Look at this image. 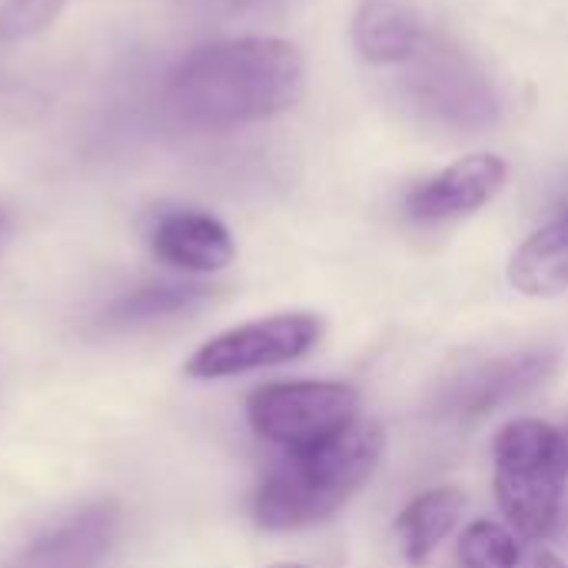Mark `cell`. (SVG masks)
<instances>
[{
    "label": "cell",
    "mask_w": 568,
    "mask_h": 568,
    "mask_svg": "<svg viewBox=\"0 0 568 568\" xmlns=\"http://www.w3.org/2000/svg\"><path fill=\"white\" fill-rule=\"evenodd\" d=\"M306 60L283 37H226L183 53L163 77V113L190 133H230L296 106Z\"/></svg>",
    "instance_id": "obj_1"
},
{
    "label": "cell",
    "mask_w": 568,
    "mask_h": 568,
    "mask_svg": "<svg viewBox=\"0 0 568 568\" xmlns=\"http://www.w3.org/2000/svg\"><path fill=\"white\" fill-rule=\"evenodd\" d=\"M383 456V429L373 419H356L336 439L283 453L260 479L250 516L266 532H296L336 516L376 473Z\"/></svg>",
    "instance_id": "obj_2"
},
{
    "label": "cell",
    "mask_w": 568,
    "mask_h": 568,
    "mask_svg": "<svg viewBox=\"0 0 568 568\" xmlns=\"http://www.w3.org/2000/svg\"><path fill=\"white\" fill-rule=\"evenodd\" d=\"M568 479L566 433L542 419H513L493 439V489L506 526L529 542L556 532Z\"/></svg>",
    "instance_id": "obj_3"
},
{
    "label": "cell",
    "mask_w": 568,
    "mask_h": 568,
    "mask_svg": "<svg viewBox=\"0 0 568 568\" xmlns=\"http://www.w3.org/2000/svg\"><path fill=\"white\" fill-rule=\"evenodd\" d=\"M403 100L429 123L456 133H483L503 120L506 100L489 70L463 47L426 40L399 77Z\"/></svg>",
    "instance_id": "obj_4"
},
{
    "label": "cell",
    "mask_w": 568,
    "mask_h": 568,
    "mask_svg": "<svg viewBox=\"0 0 568 568\" xmlns=\"http://www.w3.org/2000/svg\"><path fill=\"white\" fill-rule=\"evenodd\" d=\"M359 419V393L349 383L290 379L260 386L246 399L250 429L283 453L316 449Z\"/></svg>",
    "instance_id": "obj_5"
},
{
    "label": "cell",
    "mask_w": 568,
    "mask_h": 568,
    "mask_svg": "<svg viewBox=\"0 0 568 568\" xmlns=\"http://www.w3.org/2000/svg\"><path fill=\"white\" fill-rule=\"evenodd\" d=\"M323 336L316 313H273L240 323L203 343L183 366L190 379H230L306 356Z\"/></svg>",
    "instance_id": "obj_6"
},
{
    "label": "cell",
    "mask_w": 568,
    "mask_h": 568,
    "mask_svg": "<svg viewBox=\"0 0 568 568\" xmlns=\"http://www.w3.org/2000/svg\"><path fill=\"white\" fill-rule=\"evenodd\" d=\"M506 160L496 153H469L456 163H449L443 173L419 183L409 200L406 213L416 223H446L459 216H473L486 203L499 196L506 186Z\"/></svg>",
    "instance_id": "obj_7"
},
{
    "label": "cell",
    "mask_w": 568,
    "mask_h": 568,
    "mask_svg": "<svg viewBox=\"0 0 568 568\" xmlns=\"http://www.w3.org/2000/svg\"><path fill=\"white\" fill-rule=\"evenodd\" d=\"M150 253L170 270L210 276L236 260V240L213 213L170 210L150 230Z\"/></svg>",
    "instance_id": "obj_8"
},
{
    "label": "cell",
    "mask_w": 568,
    "mask_h": 568,
    "mask_svg": "<svg viewBox=\"0 0 568 568\" xmlns=\"http://www.w3.org/2000/svg\"><path fill=\"white\" fill-rule=\"evenodd\" d=\"M116 526L120 506L110 499L97 503L83 509L77 519L20 549L7 568H97L113 546Z\"/></svg>",
    "instance_id": "obj_9"
},
{
    "label": "cell",
    "mask_w": 568,
    "mask_h": 568,
    "mask_svg": "<svg viewBox=\"0 0 568 568\" xmlns=\"http://www.w3.org/2000/svg\"><path fill=\"white\" fill-rule=\"evenodd\" d=\"M559 366L556 349H529L516 356H499L483 366H476L453 393V406L463 413H493L496 406H506L536 386H542Z\"/></svg>",
    "instance_id": "obj_10"
},
{
    "label": "cell",
    "mask_w": 568,
    "mask_h": 568,
    "mask_svg": "<svg viewBox=\"0 0 568 568\" xmlns=\"http://www.w3.org/2000/svg\"><path fill=\"white\" fill-rule=\"evenodd\" d=\"M353 40L363 60L386 67V63H409L429 37L423 17L409 3L363 0L353 23Z\"/></svg>",
    "instance_id": "obj_11"
},
{
    "label": "cell",
    "mask_w": 568,
    "mask_h": 568,
    "mask_svg": "<svg viewBox=\"0 0 568 568\" xmlns=\"http://www.w3.org/2000/svg\"><path fill=\"white\" fill-rule=\"evenodd\" d=\"M466 509V496L456 486L429 489L416 496L396 519V542L413 568L429 566L433 552L453 536Z\"/></svg>",
    "instance_id": "obj_12"
},
{
    "label": "cell",
    "mask_w": 568,
    "mask_h": 568,
    "mask_svg": "<svg viewBox=\"0 0 568 568\" xmlns=\"http://www.w3.org/2000/svg\"><path fill=\"white\" fill-rule=\"evenodd\" d=\"M509 283L526 296L568 293V210L536 230L509 260Z\"/></svg>",
    "instance_id": "obj_13"
},
{
    "label": "cell",
    "mask_w": 568,
    "mask_h": 568,
    "mask_svg": "<svg viewBox=\"0 0 568 568\" xmlns=\"http://www.w3.org/2000/svg\"><path fill=\"white\" fill-rule=\"evenodd\" d=\"M210 296H213V286H203V283H156V286H143V290L116 300L100 316V323L110 326V329L143 326V323H153V320L186 313V310L200 306Z\"/></svg>",
    "instance_id": "obj_14"
},
{
    "label": "cell",
    "mask_w": 568,
    "mask_h": 568,
    "mask_svg": "<svg viewBox=\"0 0 568 568\" xmlns=\"http://www.w3.org/2000/svg\"><path fill=\"white\" fill-rule=\"evenodd\" d=\"M459 566L463 568H519L523 549L519 536L509 526L493 519H476L459 536Z\"/></svg>",
    "instance_id": "obj_15"
},
{
    "label": "cell",
    "mask_w": 568,
    "mask_h": 568,
    "mask_svg": "<svg viewBox=\"0 0 568 568\" xmlns=\"http://www.w3.org/2000/svg\"><path fill=\"white\" fill-rule=\"evenodd\" d=\"M73 0H0V43H27L47 33Z\"/></svg>",
    "instance_id": "obj_16"
},
{
    "label": "cell",
    "mask_w": 568,
    "mask_h": 568,
    "mask_svg": "<svg viewBox=\"0 0 568 568\" xmlns=\"http://www.w3.org/2000/svg\"><path fill=\"white\" fill-rule=\"evenodd\" d=\"M532 568H568L566 559H559L556 552H539L536 556V562H532Z\"/></svg>",
    "instance_id": "obj_17"
},
{
    "label": "cell",
    "mask_w": 568,
    "mask_h": 568,
    "mask_svg": "<svg viewBox=\"0 0 568 568\" xmlns=\"http://www.w3.org/2000/svg\"><path fill=\"white\" fill-rule=\"evenodd\" d=\"M270 568H306V566H300V562H276V566H270Z\"/></svg>",
    "instance_id": "obj_18"
},
{
    "label": "cell",
    "mask_w": 568,
    "mask_h": 568,
    "mask_svg": "<svg viewBox=\"0 0 568 568\" xmlns=\"http://www.w3.org/2000/svg\"><path fill=\"white\" fill-rule=\"evenodd\" d=\"M233 7H250V3H256V0H230Z\"/></svg>",
    "instance_id": "obj_19"
},
{
    "label": "cell",
    "mask_w": 568,
    "mask_h": 568,
    "mask_svg": "<svg viewBox=\"0 0 568 568\" xmlns=\"http://www.w3.org/2000/svg\"><path fill=\"white\" fill-rule=\"evenodd\" d=\"M3 226H7V220H3V210H0V236H3Z\"/></svg>",
    "instance_id": "obj_20"
},
{
    "label": "cell",
    "mask_w": 568,
    "mask_h": 568,
    "mask_svg": "<svg viewBox=\"0 0 568 568\" xmlns=\"http://www.w3.org/2000/svg\"><path fill=\"white\" fill-rule=\"evenodd\" d=\"M566 443H568V433H566Z\"/></svg>",
    "instance_id": "obj_21"
}]
</instances>
